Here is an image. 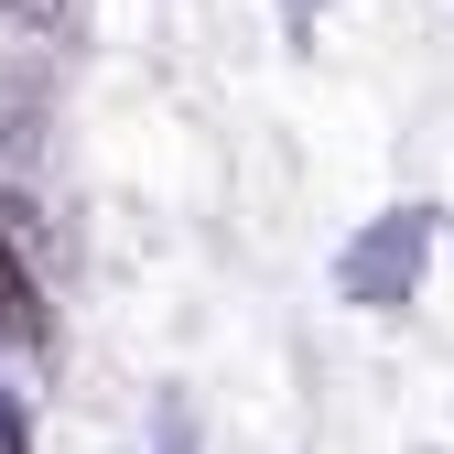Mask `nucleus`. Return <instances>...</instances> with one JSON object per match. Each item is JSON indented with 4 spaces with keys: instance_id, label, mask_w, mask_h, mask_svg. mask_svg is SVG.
Masks as SVG:
<instances>
[{
    "instance_id": "f257e3e1",
    "label": "nucleus",
    "mask_w": 454,
    "mask_h": 454,
    "mask_svg": "<svg viewBox=\"0 0 454 454\" xmlns=\"http://www.w3.org/2000/svg\"><path fill=\"white\" fill-rule=\"evenodd\" d=\"M22 314H33V281H22L12 249H0V325H22Z\"/></svg>"
}]
</instances>
